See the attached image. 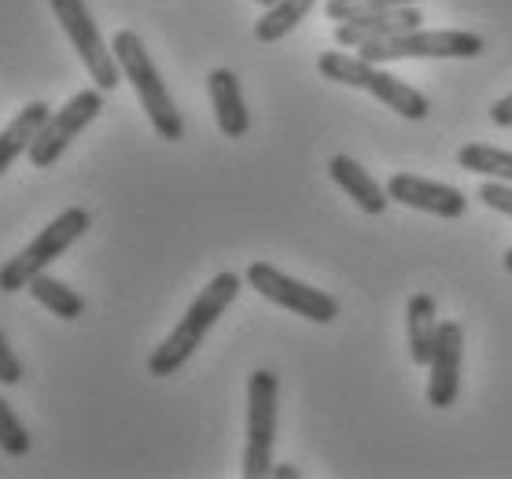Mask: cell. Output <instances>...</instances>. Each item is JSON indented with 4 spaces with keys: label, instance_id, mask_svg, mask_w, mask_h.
Listing matches in <instances>:
<instances>
[{
    "label": "cell",
    "instance_id": "cb8c5ba5",
    "mask_svg": "<svg viewBox=\"0 0 512 479\" xmlns=\"http://www.w3.org/2000/svg\"><path fill=\"white\" fill-rule=\"evenodd\" d=\"M490 122H494V126H501V129H509V126H512V93H509V96H501L498 104L490 107Z\"/></svg>",
    "mask_w": 512,
    "mask_h": 479
},
{
    "label": "cell",
    "instance_id": "2e32d148",
    "mask_svg": "<svg viewBox=\"0 0 512 479\" xmlns=\"http://www.w3.org/2000/svg\"><path fill=\"white\" fill-rule=\"evenodd\" d=\"M48 104H41V100H34V104H26L19 115L8 122V129L0 133V177L12 170V163L19 159V155L30 152V141L37 137V129L48 122Z\"/></svg>",
    "mask_w": 512,
    "mask_h": 479
},
{
    "label": "cell",
    "instance_id": "44dd1931",
    "mask_svg": "<svg viewBox=\"0 0 512 479\" xmlns=\"http://www.w3.org/2000/svg\"><path fill=\"white\" fill-rule=\"evenodd\" d=\"M417 0H328L325 15L332 23H347V19H358V15H373V12H391V8H409Z\"/></svg>",
    "mask_w": 512,
    "mask_h": 479
},
{
    "label": "cell",
    "instance_id": "277c9868",
    "mask_svg": "<svg viewBox=\"0 0 512 479\" xmlns=\"http://www.w3.org/2000/svg\"><path fill=\"white\" fill-rule=\"evenodd\" d=\"M89 233V211L82 207H67V211L52 218L30 244L15 258H8L0 266V292H23L26 284L34 281L37 273H45L74 240H82Z\"/></svg>",
    "mask_w": 512,
    "mask_h": 479
},
{
    "label": "cell",
    "instance_id": "4fadbf2b",
    "mask_svg": "<svg viewBox=\"0 0 512 479\" xmlns=\"http://www.w3.org/2000/svg\"><path fill=\"white\" fill-rule=\"evenodd\" d=\"M207 93H210V104H214V118H218L222 137L240 141L247 129H251V115H247L240 78H236L229 67H218V71H210V78H207Z\"/></svg>",
    "mask_w": 512,
    "mask_h": 479
},
{
    "label": "cell",
    "instance_id": "603a6c76",
    "mask_svg": "<svg viewBox=\"0 0 512 479\" xmlns=\"http://www.w3.org/2000/svg\"><path fill=\"white\" fill-rule=\"evenodd\" d=\"M19 380H23V362L15 358V351L8 347L4 332H0V384H4V387H15Z\"/></svg>",
    "mask_w": 512,
    "mask_h": 479
},
{
    "label": "cell",
    "instance_id": "5b68a950",
    "mask_svg": "<svg viewBox=\"0 0 512 479\" xmlns=\"http://www.w3.org/2000/svg\"><path fill=\"white\" fill-rule=\"evenodd\" d=\"M277 395L280 380L269 369H255L247 380V446H244V479L273 476V443H277Z\"/></svg>",
    "mask_w": 512,
    "mask_h": 479
},
{
    "label": "cell",
    "instance_id": "52a82bcc",
    "mask_svg": "<svg viewBox=\"0 0 512 479\" xmlns=\"http://www.w3.org/2000/svg\"><path fill=\"white\" fill-rule=\"evenodd\" d=\"M52 4V12H56L59 26H63V34L70 37V45L74 52L82 56L85 71L89 78L96 82V89H118V78H122V67H118L115 52L104 45V37H100V26L93 23V15H89V4L85 0H48Z\"/></svg>",
    "mask_w": 512,
    "mask_h": 479
},
{
    "label": "cell",
    "instance_id": "9a60e30c",
    "mask_svg": "<svg viewBox=\"0 0 512 479\" xmlns=\"http://www.w3.org/2000/svg\"><path fill=\"white\" fill-rule=\"evenodd\" d=\"M406 325H409V358L413 365H431L435 358V343H439V317H435V299L417 292L406 306Z\"/></svg>",
    "mask_w": 512,
    "mask_h": 479
},
{
    "label": "cell",
    "instance_id": "3957f363",
    "mask_svg": "<svg viewBox=\"0 0 512 479\" xmlns=\"http://www.w3.org/2000/svg\"><path fill=\"white\" fill-rule=\"evenodd\" d=\"M317 71H321V78H328V82L373 93L380 104H387L395 115L409 118V122L428 118V96L420 93V89H413V85H406L402 78H395V74L380 71L369 59L350 56V52H321Z\"/></svg>",
    "mask_w": 512,
    "mask_h": 479
},
{
    "label": "cell",
    "instance_id": "d4e9b609",
    "mask_svg": "<svg viewBox=\"0 0 512 479\" xmlns=\"http://www.w3.org/2000/svg\"><path fill=\"white\" fill-rule=\"evenodd\" d=\"M273 476L277 479H299V468L295 465H273Z\"/></svg>",
    "mask_w": 512,
    "mask_h": 479
},
{
    "label": "cell",
    "instance_id": "8fae6325",
    "mask_svg": "<svg viewBox=\"0 0 512 479\" xmlns=\"http://www.w3.org/2000/svg\"><path fill=\"white\" fill-rule=\"evenodd\" d=\"M461 362H465V328L457 321L439 325V343L431 358V380H428V402L435 409H450L461 391Z\"/></svg>",
    "mask_w": 512,
    "mask_h": 479
},
{
    "label": "cell",
    "instance_id": "4316f807",
    "mask_svg": "<svg viewBox=\"0 0 512 479\" xmlns=\"http://www.w3.org/2000/svg\"><path fill=\"white\" fill-rule=\"evenodd\" d=\"M258 4H262V8H273V4H277V0H258Z\"/></svg>",
    "mask_w": 512,
    "mask_h": 479
},
{
    "label": "cell",
    "instance_id": "7402d4cb",
    "mask_svg": "<svg viewBox=\"0 0 512 479\" xmlns=\"http://www.w3.org/2000/svg\"><path fill=\"white\" fill-rule=\"evenodd\" d=\"M479 203H487L490 211L512 218V185L509 181H487V185H479Z\"/></svg>",
    "mask_w": 512,
    "mask_h": 479
},
{
    "label": "cell",
    "instance_id": "ac0fdd59",
    "mask_svg": "<svg viewBox=\"0 0 512 479\" xmlns=\"http://www.w3.org/2000/svg\"><path fill=\"white\" fill-rule=\"evenodd\" d=\"M317 0H277L273 8H266V15L255 23V37L262 45H273L280 37H288L295 26L303 23L306 15L314 12Z\"/></svg>",
    "mask_w": 512,
    "mask_h": 479
},
{
    "label": "cell",
    "instance_id": "8992f818",
    "mask_svg": "<svg viewBox=\"0 0 512 479\" xmlns=\"http://www.w3.org/2000/svg\"><path fill=\"white\" fill-rule=\"evenodd\" d=\"M487 41L472 30H409V34L369 41L354 48L369 63H391V59H476Z\"/></svg>",
    "mask_w": 512,
    "mask_h": 479
},
{
    "label": "cell",
    "instance_id": "5bb4252c",
    "mask_svg": "<svg viewBox=\"0 0 512 479\" xmlns=\"http://www.w3.org/2000/svg\"><path fill=\"white\" fill-rule=\"evenodd\" d=\"M328 177H332L365 214H384L387 203H391L387 188L376 185L373 174H369L358 159H350V155H332V159H328Z\"/></svg>",
    "mask_w": 512,
    "mask_h": 479
},
{
    "label": "cell",
    "instance_id": "e0dca14e",
    "mask_svg": "<svg viewBox=\"0 0 512 479\" xmlns=\"http://www.w3.org/2000/svg\"><path fill=\"white\" fill-rule=\"evenodd\" d=\"M26 292L34 295L37 303L45 306L48 314L63 317V321H78V317L85 314V299L74 288H67L63 281H56V277H48V273H37L34 281L26 284Z\"/></svg>",
    "mask_w": 512,
    "mask_h": 479
},
{
    "label": "cell",
    "instance_id": "6da1fadb",
    "mask_svg": "<svg viewBox=\"0 0 512 479\" xmlns=\"http://www.w3.org/2000/svg\"><path fill=\"white\" fill-rule=\"evenodd\" d=\"M240 288H244V281H240L236 273H218V277H214V281L196 295V303L188 306L185 317L177 321L174 332H170V336H166L163 343L152 351V358H148V373L159 376V380H163V376H174L177 369H181V365L199 351V343L207 339V332L214 328V321H218V317L236 303Z\"/></svg>",
    "mask_w": 512,
    "mask_h": 479
},
{
    "label": "cell",
    "instance_id": "ba28073f",
    "mask_svg": "<svg viewBox=\"0 0 512 479\" xmlns=\"http://www.w3.org/2000/svg\"><path fill=\"white\" fill-rule=\"evenodd\" d=\"M244 277L262 299L284 306V310L306 317V321H314V325H332L339 317V303L332 295L321 292V288H310V284H303V281H295V277L280 273V269L269 266V262H251Z\"/></svg>",
    "mask_w": 512,
    "mask_h": 479
},
{
    "label": "cell",
    "instance_id": "d6986e66",
    "mask_svg": "<svg viewBox=\"0 0 512 479\" xmlns=\"http://www.w3.org/2000/svg\"><path fill=\"white\" fill-rule=\"evenodd\" d=\"M457 163L468 174L490 177V181H509L512 185V152H501V148H490V144H465L457 152Z\"/></svg>",
    "mask_w": 512,
    "mask_h": 479
},
{
    "label": "cell",
    "instance_id": "9c48e42d",
    "mask_svg": "<svg viewBox=\"0 0 512 479\" xmlns=\"http://www.w3.org/2000/svg\"><path fill=\"white\" fill-rule=\"evenodd\" d=\"M100 111H104V89H82L78 96H70L59 111L48 115V122L37 129V137L30 141V152H26L30 155V166L34 170H48L59 155L67 152L70 141H78V133L89 122H96Z\"/></svg>",
    "mask_w": 512,
    "mask_h": 479
},
{
    "label": "cell",
    "instance_id": "484cf974",
    "mask_svg": "<svg viewBox=\"0 0 512 479\" xmlns=\"http://www.w3.org/2000/svg\"><path fill=\"white\" fill-rule=\"evenodd\" d=\"M505 273H512V251L505 255Z\"/></svg>",
    "mask_w": 512,
    "mask_h": 479
},
{
    "label": "cell",
    "instance_id": "7a4b0ae2",
    "mask_svg": "<svg viewBox=\"0 0 512 479\" xmlns=\"http://www.w3.org/2000/svg\"><path fill=\"white\" fill-rule=\"evenodd\" d=\"M111 52H115L118 67H122V78L133 85L140 107H144L148 118H152L155 133H159L163 141H181V137H185V118H181V111H177L174 96H170V89H166L163 74H159V67L152 63V56H148V48H144L140 34H133V30H118L115 41H111Z\"/></svg>",
    "mask_w": 512,
    "mask_h": 479
},
{
    "label": "cell",
    "instance_id": "7c38bea8",
    "mask_svg": "<svg viewBox=\"0 0 512 479\" xmlns=\"http://www.w3.org/2000/svg\"><path fill=\"white\" fill-rule=\"evenodd\" d=\"M424 15L409 4V8H391V12H373V15H358V19H347V23L336 26V45L339 48H361L369 41H384V37L409 34V30H420Z\"/></svg>",
    "mask_w": 512,
    "mask_h": 479
},
{
    "label": "cell",
    "instance_id": "30bf717a",
    "mask_svg": "<svg viewBox=\"0 0 512 479\" xmlns=\"http://www.w3.org/2000/svg\"><path fill=\"white\" fill-rule=\"evenodd\" d=\"M387 196L402 203V207L435 214V218H461L468 211V196L461 188L443 185V181H428V177L417 174H391Z\"/></svg>",
    "mask_w": 512,
    "mask_h": 479
},
{
    "label": "cell",
    "instance_id": "ffe728a7",
    "mask_svg": "<svg viewBox=\"0 0 512 479\" xmlns=\"http://www.w3.org/2000/svg\"><path fill=\"white\" fill-rule=\"evenodd\" d=\"M0 450L8 457L30 454V432H26V424L15 417V409L8 398H0Z\"/></svg>",
    "mask_w": 512,
    "mask_h": 479
}]
</instances>
